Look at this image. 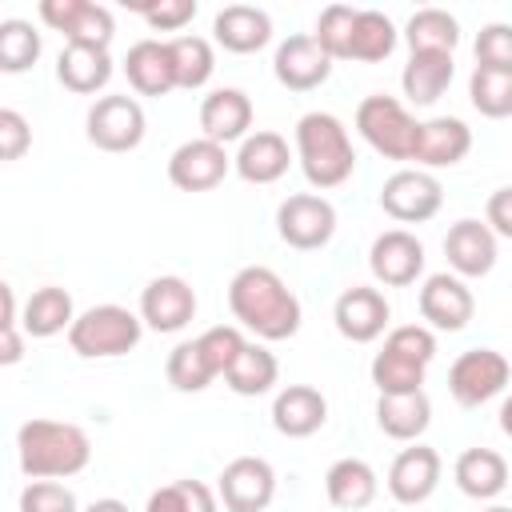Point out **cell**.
Masks as SVG:
<instances>
[{
  "mask_svg": "<svg viewBox=\"0 0 512 512\" xmlns=\"http://www.w3.org/2000/svg\"><path fill=\"white\" fill-rule=\"evenodd\" d=\"M324 420H328V400L312 384H288L272 400V428L288 440H304L320 432Z\"/></svg>",
  "mask_w": 512,
  "mask_h": 512,
  "instance_id": "cell-20",
  "label": "cell"
},
{
  "mask_svg": "<svg viewBox=\"0 0 512 512\" xmlns=\"http://www.w3.org/2000/svg\"><path fill=\"white\" fill-rule=\"evenodd\" d=\"M356 132L388 160H412L416 156V140H420V120H412V112L396 100V96H364L356 108Z\"/></svg>",
  "mask_w": 512,
  "mask_h": 512,
  "instance_id": "cell-6",
  "label": "cell"
},
{
  "mask_svg": "<svg viewBox=\"0 0 512 512\" xmlns=\"http://www.w3.org/2000/svg\"><path fill=\"white\" fill-rule=\"evenodd\" d=\"M276 376H280L276 356L264 344H244V352L236 356V364L224 372V384L236 396H264L276 384Z\"/></svg>",
  "mask_w": 512,
  "mask_h": 512,
  "instance_id": "cell-34",
  "label": "cell"
},
{
  "mask_svg": "<svg viewBox=\"0 0 512 512\" xmlns=\"http://www.w3.org/2000/svg\"><path fill=\"white\" fill-rule=\"evenodd\" d=\"M84 512H128V504L116 500V496H104V500H92Z\"/></svg>",
  "mask_w": 512,
  "mask_h": 512,
  "instance_id": "cell-49",
  "label": "cell"
},
{
  "mask_svg": "<svg viewBox=\"0 0 512 512\" xmlns=\"http://www.w3.org/2000/svg\"><path fill=\"white\" fill-rule=\"evenodd\" d=\"M484 512H512V508H504V504H492V508H484Z\"/></svg>",
  "mask_w": 512,
  "mask_h": 512,
  "instance_id": "cell-51",
  "label": "cell"
},
{
  "mask_svg": "<svg viewBox=\"0 0 512 512\" xmlns=\"http://www.w3.org/2000/svg\"><path fill=\"white\" fill-rule=\"evenodd\" d=\"M24 356V340L16 328H0V364H16Z\"/></svg>",
  "mask_w": 512,
  "mask_h": 512,
  "instance_id": "cell-48",
  "label": "cell"
},
{
  "mask_svg": "<svg viewBox=\"0 0 512 512\" xmlns=\"http://www.w3.org/2000/svg\"><path fill=\"white\" fill-rule=\"evenodd\" d=\"M172 44V60H176V84L196 92L208 84L212 68H216V56H212V44L204 36H176L168 40Z\"/></svg>",
  "mask_w": 512,
  "mask_h": 512,
  "instance_id": "cell-38",
  "label": "cell"
},
{
  "mask_svg": "<svg viewBox=\"0 0 512 512\" xmlns=\"http://www.w3.org/2000/svg\"><path fill=\"white\" fill-rule=\"evenodd\" d=\"M164 376H168V384H172L176 392H204V388L216 380V372L208 368V360H204V352H200L196 340H180V344L168 352Z\"/></svg>",
  "mask_w": 512,
  "mask_h": 512,
  "instance_id": "cell-37",
  "label": "cell"
},
{
  "mask_svg": "<svg viewBox=\"0 0 512 512\" xmlns=\"http://www.w3.org/2000/svg\"><path fill=\"white\" fill-rule=\"evenodd\" d=\"M56 80L76 92V96H92L112 80V56L108 48H92V44H64L60 60H56Z\"/></svg>",
  "mask_w": 512,
  "mask_h": 512,
  "instance_id": "cell-28",
  "label": "cell"
},
{
  "mask_svg": "<svg viewBox=\"0 0 512 512\" xmlns=\"http://www.w3.org/2000/svg\"><path fill=\"white\" fill-rule=\"evenodd\" d=\"M396 48V24L376 12V8H360L356 12V24H352V48H348V60H364V64H376L384 56H392Z\"/></svg>",
  "mask_w": 512,
  "mask_h": 512,
  "instance_id": "cell-35",
  "label": "cell"
},
{
  "mask_svg": "<svg viewBox=\"0 0 512 512\" xmlns=\"http://www.w3.org/2000/svg\"><path fill=\"white\" fill-rule=\"evenodd\" d=\"M228 308L260 340H288L300 332L296 292L264 264H248L228 280Z\"/></svg>",
  "mask_w": 512,
  "mask_h": 512,
  "instance_id": "cell-1",
  "label": "cell"
},
{
  "mask_svg": "<svg viewBox=\"0 0 512 512\" xmlns=\"http://www.w3.org/2000/svg\"><path fill=\"white\" fill-rule=\"evenodd\" d=\"M436 360V336L424 324H400L384 336V348L372 356V384L380 396L420 392L428 364Z\"/></svg>",
  "mask_w": 512,
  "mask_h": 512,
  "instance_id": "cell-4",
  "label": "cell"
},
{
  "mask_svg": "<svg viewBox=\"0 0 512 512\" xmlns=\"http://www.w3.org/2000/svg\"><path fill=\"white\" fill-rule=\"evenodd\" d=\"M216 492L228 512H264L276 496V472L264 456H236L224 464Z\"/></svg>",
  "mask_w": 512,
  "mask_h": 512,
  "instance_id": "cell-11",
  "label": "cell"
},
{
  "mask_svg": "<svg viewBox=\"0 0 512 512\" xmlns=\"http://www.w3.org/2000/svg\"><path fill=\"white\" fill-rule=\"evenodd\" d=\"M376 492H380V480H376L372 464L360 460V456H344V460H336V464L324 472V496H328V504L340 508V512H360V508H368V504L376 500Z\"/></svg>",
  "mask_w": 512,
  "mask_h": 512,
  "instance_id": "cell-26",
  "label": "cell"
},
{
  "mask_svg": "<svg viewBox=\"0 0 512 512\" xmlns=\"http://www.w3.org/2000/svg\"><path fill=\"white\" fill-rule=\"evenodd\" d=\"M500 432H504V436H512V396L500 404Z\"/></svg>",
  "mask_w": 512,
  "mask_h": 512,
  "instance_id": "cell-50",
  "label": "cell"
},
{
  "mask_svg": "<svg viewBox=\"0 0 512 512\" xmlns=\"http://www.w3.org/2000/svg\"><path fill=\"white\" fill-rule=\"evenodd\" d=\"M468 100L480 116L488 120H504L512 116V72H500V68H472V80H468Z\"/></svg>",
  "mask_w": 512,
  "mask_h": 512,
  "instance_id": "cell-36",
  "label": "cell"
},
{
  "mask_svg": "<svg viewBox=\"0 0 512 512\" xmlns=\"http://www.w3.org/2000/svg\"><path fill=\"white\" fill-rule=\"evenodd\" d=\"M476 312V300H472V288L460 280V276H448V272H436L424 280L420 288V316L428 320V328L436 332H460Z\"/></svg>",
  "mask_w": 512,
  "mask_h": 512,
  "instance_id": "cell-18",
  "label": "cell"
},
{
  "mask_svg": "<svg viewBox=\"0 0 512 512\" xmlns=\"http://www.w3.org/2000/svg\"><path fill=\"white\" fill-rule=\"evenodd\" d=\"M404 40L412 52H452L460 44V24L444 8H420L408 16Z\"/></svg>",
  "mask_w": 512,
  "mask_h": 512,
  "instance_id": "cell-33",
  "label": "cell"
},
{
  "mask_svg": "<svg viewBox=\"0 0 512 512\" xmlns=\"http://www.w3.org/2000/svg\"><path fill=\"white\" fill-rule=\"evenodd\" d=\"M452 72H456L452 52H412L404 72H400V88H404V96L412 104L428 108V104H436L448 92Z\"/></svg>",
  "mask_w": 512,
  "mask_h": 512,
  "instance_id": "cell-30",
  "label": "cell"
},
{
  "mask_svg": "<svg viewBox=\"0 0 512 512\" xmlns=\"http://www.w3.org/2000/svg\"><path fill=\"white\" fill-rule=\"evenodd\" d=\"M472 148V128L460 116H432L420 124V140H416V164L420 168H452L468 156Z\"/></svg>",
  "mask_w": 512,
  "mask_h": 512,
  "instance_id": "cell-24",
  "label": "cell"
},
{
  "mask_svg": "<svg viewBox=\"0 0 512 512\" xmlns=\"http://www.w3.org/2000/svg\"><path fill=\"white\" fill-rule=\"evenodd\" d=\"M144 20H148V28H156V32H180L192 16H196V0H144V4H132Z\"/></svg>",
  "mask_w": 512,
  "mask_h": 512,
  "instance_id": "cell-45",
  "label": "cell"
},
{
  "mask_svg": "<svg viewBox=\"0 0 512 512\" xmlns=\"http://www.w3.org/2000/svg\"><path fill=\"white\" fill-rule=\"evenodd\" d=\"M88 140L100 152H132L144 140V108L132 96H100L88 108Z\"/></svg>",
  "mask_w": 512,
  "mask_h": 512,
  "instance_id": "cell-10",
  "label": "cell"
},
{
  "mask_svg": "<svg viewBox=\"0 0 512 512\" xmlns=\"http://www.w3.org/2000/svg\"><path fill=\"white\" fill-rule=\"evenodd\" d=\"M388 300L380 288H368V284H352L336 296V308H332V320H336V332L352 344H372L384 328H388Z\"/></svg>",
  "mask_w": 512,
  "mask_h": 512,
  "instance_id": "cell-15",
  "label": "cell"
},
{
  "mask_svg": "<svg viewBox=\"0 0 512 512\" xmlns=\"http://www.w3.org/2000/svg\"><path fill=\"white\" fill-rule=\"evenodd\" d=\"M40 20L64 32L68 44H92V48H108L116 32L112 12L92 0H40Z\"/></svg>",
  "mask_w": 512,
  "mask_h": 512,
  "instance_id": "cell-12",
  "label": "cell"
},
{
  "mask_svg": "<svg viewBox=\"0 0 512 512\" xmlns=\"http://www.w3.org/2000/svg\"><path fill=\"white\" fill-rule=\"evenodd\" d=\"M124 76L140 96H168L176 84V60L168 40H136L124 56Z\"/></svg>",
  "mask_w": 512,
  "mask_h": 512,
  "instance_id": "cell-22",
  "label": "cell"
},
{
  "mask_svg": "<svg viewBox=\"0 0 512 512\" xmlns=\"http://www.w3.org/2000/svg\"><path fill=\"white\" fill-rule=\"evenodd\" d=\"M356 12H360V8H352V4H328V8L320 12V20H316V32H312V36L320 40V48H324L332 60H348Z\"/></svg>",
  "mask_w": 512,
  "mask_h": 512,
  "instance_id": "cell-41",
  "label": "cell"
},
{
  "mask_svg": "<svg viewBox=\"0 0 512 512\" xmlns=\"http://www.w3.org/2000/svg\"><path fill=\"white\" fill-rule=\"evenodd\" d=\"M484 224H488L496 236L512 240V184H508V188H496V192L488 196V204H484Z\"/></svg>",
  "mask_w": 512,
  "mask_h": 512,
  "instance_id": "cell-47",
  "label": "cell"
},
{
  "mask_svg": "<svg viewBox=\"0 0 512 512\" xmlns=\"http://www.w3.org/2000/svg\"><path fill=\"white\" fill-rule=\"evenodd\" d=\"M212 36L220 48L236 52V56H248V52H260L268 40H272V20L264 8H252V4H228L216 12L212 20Z\"/></svg>",
  "mask_w": 512,
  "mask_h": 512,
  "instance_id": "cell-25",
  "label": "cell"
},
{
  "mask_svg": "<svg viewBox=\"0 0 512 512\" xmlns=\"http://www.w3.org/2000/svg\"><path fill=\"white\" fill-rule=\"evenodd\" d=\"M32 144V128L16 108H0V160H20Z\"/></svg>",
  "mask_w": 512,
  "mask_h": 512,
  "instance_id": "cell-46",
  "label": "cell"
},
{
  "mask_svg": "<svg viewBox=\"0 0 512 512\" xmlns=\"http://www.w3.org/2000/svg\"><path fill=\"white\" fill-rule=\"evenodd\" d=\"M272 72L288 92H312L328 80L332 56L320 48V40L312 32H300V36L280 40V48L272 56Z\"/></svg>",
  "mask_w": 512,
  "mask_h": 512,
  "instance_id": "cell-14",
  "label": "cell"
},
{
  "mask_svg": "<svg viewBox=\"0 0 512 512\" xmlns=\"http://www.w3.org/2000/svg\"><path fill=\"white\" fill-rule=\"evenodd\" d=\"M276 232L288 248L316 252L336 232V208L316 192H296L276 208Z\"/></svg>",
  "mask_w": 512,
  "mask_h": 512,
  "instance_id": "cell-9",
  "label": "cell"
},
{
  "mask_svg": "<svg viewBox=\"0 0 512 512\" xmlns=\"http://www.w3.org/2000/svg\"><path fill=\"white\" fill-rule=\"evenodd\" d=\"M196 344H200V352H204V360H208V368L216 372V376H224L232 364H236V356L244 352V332L240 328H232V324H216V328H208V332H200L196 336Z\"/></svg>",
  "mask_w": 512,
  "mask_h": 512,
  "instance_id": "cell-42",
  "label": "cell"
},
{
  "mask_svg": "<svg viewBox=\"0 0 512 512\" xmlns=\"http://www.w3.org/2000/svg\"><path fill=\"white\" fill-rule=\"evenodd\" d=\"M444 256L456 276H488L496 264V232L472 216L456 220L444 236Z\"/></svg>",
  "mask_w": 512,
  "mask_h": 512,
  "instance_id": "cell-21",
  "label": "cell"
},
{
  "mask_svg": "<svg viewBox=\"0 0 512 512\" xmlns=\"http://www.w3.org/2000/svg\"><path fill=\"white\" fill-rule=\"evenodd\" d=\"M232 168V156L224 152V144L200 136V140H184L172 156H168V180L180 192H208L216 188Z\"/></svg>",
  "mask_w": 512,
  "mask_h": 512,
  "instance_id": "cell-13",
  "label": "cell"
},
{
  "mask_svg": "<svg viewBox=\"0 0 512 512\" xmlns=\"http://www.w3.org/2000/svg\"><path fill=\"white\" fill-rule=\"evenodd\" d=\"M72 320H76V312H72V296H68L64 288H56V284H44V288H36V292L28 296V304H24V320H20V324H24L28 336L48 340V336L72 328Z\"/></svg>",
  "mask_w": 512,
  "mask_h": 512,
  "instance_id": "cell-32",
  "label": "cell"
},
{
  "mask_svg": "<svg viewBox=\"0 0 512 512\" xmlns=\"http://www.w3.org/2000/svg\"><path fill=\"white\" fill-rule=\"evenodd\" d=\"M144 512H216V492L200 480H176L156 488Z\"/></svg>",
  "mask_w": 512,
  "mask_h": 512,
  "instance_id": "cell-40",
  "label": "cell"
},
{
  "mask_svg": "<svg viewBox=\"0 0 512 512\" xmlns=\"http://www.w3.org/2000/svg\"><path fill=\"white\" fill-rule=\"evenodd\" d=\"M368 268L384 288H408L424 272V244L404 228H388L372 240Z\"/></svg>",
  "mask_w": 512,
  "mask_h": 512,
  "instance_id": "cell-16",
  "label": "cell"
},
{
  "mask_svg": "<svg viewBox=\"0 0 512 512\" xmlns=\"http://www.w3.org/2000/svg\"><path fill=\"white\" fill-rule=\"evenodd\" d=\"M376 424L392 440H420L424 428L432 424V400L428 392H408V396H380L376 400Z\"/></svg>",
  "mask_w": 512,
  "mask_h": 512,
  "instance_id": "cell-31",
  "label": "cell"
},
{
  "mask_svg": "<svg viewBox=\"0 0 512 512\" xmlns=\"http://www.w3.org/2000/svg\"><path fill=\"white\" fill-rule=\"evenodd\" d=\"M196 316V292L184 276H156L140 292V320L152 332H180Z\"/></svg>",
  "mask_w": 512,
  "mask_h": 512,
  "instance_id": "cell-17",
  "label": "cell"
},
{
  "mask_svg": "<svg viewBox=\"0 0 512 512\" xmlns=\"http://www.w3.org/2000/svg\"><path fill=\"white\" fill-rule=\"evenodd\" d=\"M40 60V32L28 20L0 24V72H24Z\"/></svg>",
  "mask_w": 512,
  "mask_h": 512,
  "instance_id": "cell-39",
  "label": "cell"
},
{
  "mask_svg": "<svg viewBox=\"0 0 512 512\" xmlns=\"http://www.w3.org/2000/svg\"><path fill=\"white\" fill-rule=\"evenodd\" d=\"M512 364L496 348H468L448 368V392L460 408H480L508 388Z\"/></svg>",
  "mask_w": 512,
  "mask_h": 512,
  "instance_id": "cell-7",
  "label": "cell"
},
{
  "mask_svg": "<svg viewBox=\"0 0 512 512\" xmlns=\"http://www.w3.org/2000/svg\"><path fill=\"white\" fill-rule=\"evenodd\" d=\"M476 64L480 68H500L512 72V24L492 20L476 32Z\"/></svg>",
  "mask_w": 512,
  "mask_h": 512,
  "instance_id": "cell-43",
  "label": "cell"
},
{
  "mask_svg": "<svg viewBox=\"0 0 512 512\" xmlns=\"http://www.w3.org/2000/svg\"><path fill=\"white\" fill-rule=\"evenodd\" d=\"M440 484V452L428 444L404 448L388 468V492L396 504H424Z\"/></svg>",
  "mask_w": 512,
  "mask_h": 512,
  "instance_id": "cell-19",
  "label": "cell"
},
{
  "mask_svg": "<svg viewBox=\"0 0 512 512\" xmlns=\"http://www.w3.org/2000/svg\"><path fill=\"white\" fill-rule=\"evenodd\" d=\"M16 452H20V472L28 480H64L88 468L92 460V440L80 424L68 420H24L16 432Z\"/></svg>",
  "mask_w": 512,
  "mask_h": 512,
  "instance_id": "cell-2",
  "label": "cell"
},
{
  "mask_svg": "<svg viewBox=\"0 0 512 512\" xmlns=\"http://www.w3.org/2000/svg\"><path fill=\"white\" fill-rule=\"evenodd\" d=\"M288 164H292V152L280 132H252L248 140H240V152L232 160V168L248 184H276L288 172Z\"/></svg>",
  "mask_w": 512,
  "mask_h": 512,
  "instance_id": "cell-27",
  "label": "cell"
},
{
  "mask_svg": "<svg viewBox=\"0 0 512 512\" xmlns=\"http://www.w3.org/2000/svg\"><path fill=\"white\" fill-rule=\"evenodd\" d=\"M20 512H80L76 492L60 480H28L20 492Z\"/></svg>",
  "mask_w": 512,
  "mask_h": 512,
  "instance_id": "cell-44",
  "label": "cell"
},
{
  "mask_svg": "<svg viewBox=\"0 0 512 512\" xmlns=\"http://www.w3.org/2000/svg\"><path fill=\"white\" fill-rule=\"evenodd\" d=\"M200 128L216 144L248 140V128H252V100H248V92H240V88L208 92L200 100Z\"/></svg>",
  "mask_w": 512,
  "mask_h": 512,
  "instance_id": "cell-23",
  "label": "cell"
},
{
  "mask_svg": "<svg viewBox=\"0 0 512 512\" xmlns=\"http://www.w3.org/2000/svg\"><path fill=\"white\" fill-rule=\"evenodd\" d=\"M444 188L424 168H400L380 184V208L400 224H424L440 212Z\"/></svg>",
  "mask_w": 512,
  "mask_h": 512,
  "instance_id": "cell-8",
  "label": "cell"
},
{
  "mask_svg": "<svg viewBox=\"0 0 512 512\" xmlns=\"http://www.w3.org/2000/svg\"><path fill=\"white\" fill-rule=\"evenodd\" d=\"M296 156L312 188H340L356 168L348 128L332 112H304L296 120Z\"/></svg>",
  "mask_w": 512,
  "mask_h": 512,
  "instance_id": "cell-3",
  "label": "cell"
},
{
  "mask_svg": "<svg viewBox=\"0 0 512 512\" xmlns=\"http://www.w3.org/2000/svg\"><path fill=\"white\" fill-rule=\"evenodd\" d=\"M140 332H144V320L124 304H96L72 320L68 344L84 360H108V356L132 352L140 344Z\"/></svg>",
  "mask_w": 512,
  "mask_h": 512,
  "instance_id": "cell-5",
  "label": "cell"
},
{
  "mask_svg": "<svg viewBox=\"0 0 512 512\" xmlns=\"http://www.w3.org/2000/svg\"><path fill=\"white\" fill-rule=\"evenodd\" d=\"M452 480L464 496L472 500H492L508 488V460L492 448H468L456 456V468H452Z\"/></svg>",
  "mask_w": 512,
  "mask_h": 512,
  "instance_id": "cell-29",
  "label": "cell"
}]
</instances>
